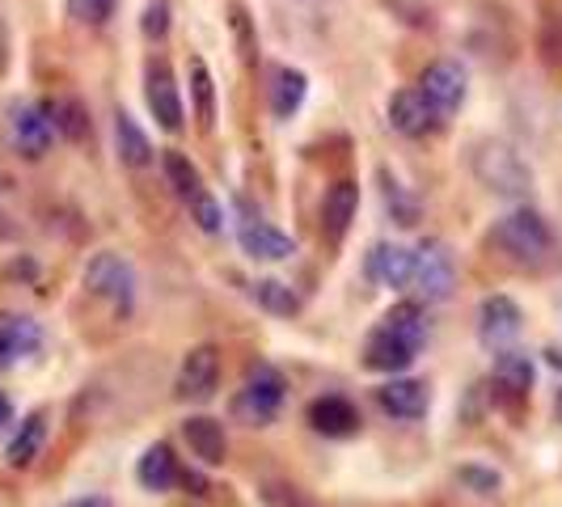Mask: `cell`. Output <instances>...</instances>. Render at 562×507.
Returning <instances> with one entry per match:
<instances>
[{"label":"cell","mask_w":562,"mask_h":507,"mask_svg":"<svg viewBox=\"0 0 562 507\" xmlns=\"http://www.w3.org/2000/svg\"><path fill=\"white\" fill-rule=\"evenodd\" d=\"M470 169L491 195L504 199H520L529 195L533 187V173L525 166V157L504 140H479L470 148Z\"/></svg>","instance_id":"1"},{"label":"cell","mask_w":562,"mask_h":507,"mask_svg":"<svg viewBox=\"0 0 562 507\" xmlns=\"http://www.w3.org/2000/svg\"><path fill=\"white\" fill-rule=\"evenodd\" d=\"M491 241L520 267H541L554 254V233L533 207H516V212L499 216L495 228H491Z\"/></svg>","instance_id":"2"},{"label":"cell","mask_w":562,"mask_h":507,"mask_svg":"<svg viewBox=\"0 0 562 507\" xmlns=\"http://www.w3.org/2000/svg\"><path fill=\"white\" fill-rule=\"evenodd\" d=\"M280 406H283V376L271 364H254L246 372V385L237 390V402H233L237 419L246 422V427H267V422L280 415Z\"/></svg>","instance_id":"3"},{"label":"cell","mask_w":562,"mask_h":507,"mask_svg":"<svg viewBox=\"0 0 562 507\" xmlns=\"http://www.w3.org/2000/svg\"><path fill=\"white\" fill-rule=\"evenodd\" d=\"M9 144L18 157L26 161H43L56 144V123H52V111L38 106V102H18L9 111Z\"/></svg>","instance_id":"4"},{"label":"cell","mask_w":562,"mask_h":507,"mask_svg":"<svg viewBox=\"0 0 562 507\" xmlns=\"http://www.w3.org/2000/svg\"><path fill=\"white\" fill-rule=\"evenodd\" d=\"M85 288H89L93 296L111 301L119 313H127L132 309V296H136V271H132L127 258L102 250V254H93L89 267H85Z\"/></svg>","instance_id":"5"},{"label":"cell","mask_w":562,"mask_h":507,"mask_svg":"<svg viewBox=\"0 0 562 507\" xmlns=\"http://www.w3.org/2000/svg\"><path fill=\"white\" fill-rule=\"evenodd\" d=\"M419 93L427 98V106L436 111V119L445 123V119L461 111V102H465V68L452 64V59H436V64L423 72Z\"/></svg>","instance_id":"6"},{"label":"cell","mask_w":562,"mask_h":507,"mask_svg":"<svg viewBox=\"0 0 562 507\" xmlns=\"http://www.w3.org/2000/svg\"><path fill=\"white\" fill-rule=\"evenodd\" d=\"M525 330V313L520 305L504 296V292H495V296H486L479 305V338L482 347H491V351H504L507 342H516Z\"/></svg>","instance_id":"7"},{"label":"cell","mask_w":562,"mask_h":507,"mask_svg":"<svg viewBox=\"0 0 562 507\" xmlns=\"http://www.w3.org/2000/svg\"><path fill=\"white\" fill-rule=\"evenodd\" d=\"M452 254L440 246V241H423L415 250V275H411V288L419 292V301H445L452 292Z\"/></svg>","instance_id":"8"},{"label":"cell","mask_w":562,"mask_h":507,"mask_svg":"<svg viewBox=\"0 0 562 507\" xmlns=\"http://www.w3.org/2000/svg\"><path fill=\"white\" fill-rule=\"evenodd\" d=\"M221 385V351L212 342L191 347L187 360L178 368V397L182 402H207Z\"/></svg>","instance_id":"9"},{"label":"cell","mask_w":562,"mask_h":507,"mask_svg":"<svg viewBox=\"0 0 562 507\" xmlns=\"http://www.w3.org/2000/svg\"><path fill=\"white\" fill-rule=\"evenodd\" d=\"M237 241H241V250L250 254V258H258V262H283V258L296 254L292 237L280 233V228H271L262 216H254L246 203H241V221H237Z\"/></svg>","instance_id":"10"},{"label":"cell","mask_w":562,"mask_h":507,"mask_svg":"<svg viewBox=\"0 0 562 507\" xmlns=\"http://www.w3.org/2000/svg\"><path fill=\"white\" fill-rule=\"evenodd\" d=\"M376 402H381V410H385L390 419L415 422V419H423V415H427L431 394H427V385H423V381L394 376V381H385V385L376 390Z\"/></svg>","instance_id":"11"},{"label":"cell","mask_w":562,"mask_h":507,"mask_svg":"<svg viewBox=\"0 0 562 507\" xmlns=\"http://www.w3.org/2000/svg\"><path fill=\"white\" fill-rule=\"evenodd\" d=\"M310 427L317 436H330V440H347L360 431V410L338 394H326L310 402Z\"/></svg>","instance_id":"12"},{"label":"cell","mask_w":562,"mask_h":507,"mask_svg":"<svg viewBox=\"0 0 562 507\" xmlns=\"http://www.w3.org/2000/svg\"><path fill=\"white\" fill-rule=\"evenodd\" d=\"M148 111L153 119L166 127V132H178L182 127V98H178V84H173V72L166 64H148Z\"/></svg>","instance_id":"13"},{"label":"cell","mask_w":562,"mask_h":507,"mask_svg":"<svg viewBox=\"0 0 562 507\" xmlns=\"http://www.w3.org/2000/svg\"><path fill=\"white\" fill-rule=\"evenodd\" d=\"M43 347V330L34 317H22V313H0V368L18 364Z\"/></svg>","instance_id":"14"},{"label":"cell","mask_w":562,"mask_h":507,"mask_svg":"<svg viewBox=\"0 0 562 507\" xmlns=\"http://www.w3.org/2000/svg\"><path fill=\"white\" fill-rule=\"evenodd\" d=\"M390 123H394V132H402V136H427L440 119H436V111L427 106V98L419 93V84L415 89H397L394 102H390Z\"/></svg>","instance_id":"15"},{"label":"cell","mask_w":562,"mask_h":507,"mask_svg":"<svg viewBox=\"0 0 562 507\" xmlns=\"http://www.w3.org/2000/svg\"><path fill=\"white\" fill-rule=\"evenodd\" d=\"M415 356H419V347H411V342H402V338L385 335L381 326H376L364 342V364L372 368V372H390V376H397V372H406V368L415 364Z\"/></svg>","instance_id":"16"},{"label":"cell","mask_w":562,"mask_h":507,"mask_svg":"<svg viewBox=\"0 0 562 507\" xmlns=\"http://www.w3.org/2000/svg\"><path fill=\"white\" fill-rule=\"evenodd\" d=\"M368 275L381 283V288H411V275H415V250L406 246H376L368 254Z\"/></svg>","instance_id":"17"},{"label":"cell","mask_w":562,"mask_h":507,"mask_svg":"<svg viewBox=\"0 0 562 507\" xmlns=\"http://www.w3.org/2000/svg\"><path fill=\"white\" fill-rule=\"evenodd\" d=\"M356 212H360V187L342 178V182H335V187L326 191V199H322V228H326V237L338 241V237L351 228Z\"/></svg>","instance_id":"18"},{"label":"cell","mask_w":562,"mask_h":507,"mask_svg":"<svg viewBox=\"0 0 562 507\" xmlns=\"http://www.w3.org/2000/svg\"><path fill=\"white\" fill-rule=\"evenodd\" d=\"M43 444H47V415L34 410V415H26V419L18 422V431L9 436L4 461H9L13 470H26V465H34V457L43 452Z\"/></svg>","instance_id":"19"},{"label":"cell","mask_w":562,"mask_h":507,"mask_svg":"<svg viewBox=\"0 0 562 507\" xmlns=\"http://www.w3.org/2000/svg\"><path fill=\"white\" fill-rule=\"evenodd\" d=\"M182 436H187V444H191V452L203 465H221L228 457L225 427L216 419H207V415H191V419L182 422Z\"/></svg>","instance_id":"20"},{"label":"cell","mask_w":562,"mask_h":507,"mask_svg":"<svg viewBox=\"0 0 562 507\" xmlns=\"http://www.w3.org/2000/svg\"><path fill=\"white\" fill-rule=\"evenodd\" d=\"M114 148H119V161H123V166H132V169L153 166V144H148V136L140 132V123L127 111L114 114Z\"/></svg>","instance_id":"21"},{"label":"cell","mask_w":562,"mask_h":507,"mask_svg":"<svg viewBox=\"0 0 562 507\" xmlns=\"http://www.w3.org/2000/svg\"><path fill=\"white\" fill-rule=\"evenodd\" d=\"M381 330L423 351V342H427V309H423L419 301H402V305H394L381 317Z\"/></svg>","instance_id":"22"},{"label":"cell","mask_w":562,"mask_h":507,"mask_svg":"<svg viewBox=\"0 0 562 507\" xmlns=\"http://www.w3.org/2000/svg\"><path fill=\"white\" fill-rule=\"evenodd\" d=\"M495 385L504 390L507 397H525L533 390V360L525 351H504L495 360Z\"/></svg>","instance_id":"23"},{"label":"cell","mask_w":562,"mask_h":507,"mask_svg":"<svg viewBox=\"0 0 562 507\" xmlns=\"http://www.w3.org/2000/svg\"><path fill=\"white\" fill-rule=\"evenodd\" d=\"M136 478H140L144 491H169L173 482H178V461H173V452L166 444H153V449L140 457V465H136Z\"/></svg>","instance_id":"24"},{"label":"cell","mask_w":562,"mask_h":507,"mask_svg":"<svg viewBox=\"0 0 562 507\" xmlns=\"http://www.w3.org/2000/svg\"><path fill=\"white\" fill-rule=\"evenodd\" d=\"M301 102H305V72L280 68V77L271 84V111H276V119H292V114L301 111Z\"/></svg>","instance_id":"25"},{"label":"cell","mask_w":562,"mask_h":507,"mask_svg":"<svg viewBox=\"0 0 562 507\" xmlns=\"http://www.w3.org/2000/svg\"><path fill=\"white\" fill-rule=\"evenodd\" d=\"M47 111H52V123H56V132L64 136V140H72V144L89 140V111H85V102H77V98H59V102H52Z\"/></svg>","instance_id":"26"},{"label":"cell","mask_w":562,"mask_h":507,"mask_svg":"<svg viewBox=\"0 0 562 507\" xmlns=\"http://www.w3.org/2000/svg\"><path fill=\"white\" fill-rule=\"evenodd\" d=\"M250 296L262 305L267 313H276V317H292V313L301 309V296L280 280H254L250 283Z\"/></svg>","instance_id":"27"},{"label":"cell","mask_w":562,"mask_h":507,"mask_svg":"<svg viewBox=\"0 0 562 507\" xmlns=\"http://www.w3.org/2000/svg\"><path fill=\"white\" fill-rule=\"evenodd\" d=\"M161 169H166V182L173 187V191H178V199H182V203H191V199L203 191V178H199V169L191 166L182 153H166V157H161Z\"/></svg>","instance_id":"28"},{"label":"cell","mask_w":562,"mask_h":507,"mask_svg":"<svg viewBox=\"0 0 562 507\" xmlns=\"http://www.w3.org/2000/svg\"><path fill=\"white\" fill-rule=\"evenodd\" d=\"M191 93H195V114L203 127H212V119H216V84H212V72H207V64L203 59H191Z\"/></svg>","instance_id":"29"},{"label":"cell","mask_w":562,"mask_h":507,"mask_svg":"<svg viewBox=\"0 0 562 507\" xmlns=\"http://www.w3.org/2000/svg\"><path fill=\"white\" fill-rule=\"evenodd\" d=\"M187 207H191V221H195L203 233H221V225H225V212H221V203L207 195V191H199Z\"/></svg>","instance_id":"30"},{"label":"cell","mask_w":562,"mask_h":507,"mask_svg":"<svg viewBox=\"0 0 562 507\" xmlns=\"http://www.w3.org/2000/svg\"><path fill=\"white\" fill-rule=\"evenodd\" d=\"M114 0H68V18L81 22V26H102L111 22Z\"/></svg>","instance_id":"31"},{"label":"cell","mask_w":562,"mask_h":507,"mask_svg":"<svg viewBox=\"0 0 562 507\" xmlns=\"http://www.w3.org/2000/svg\"><path fill=\"white\" fill-rule=\"evenodd\" d=\"M385 203H390V212H394L397 225H415V221H419V207H415V199L402 195V187H397V182H385Z\"/></svg>","instance_id":"32"},{"label":"cell","mask_w":562,"mask_h":507,"mask_svg":"<svg viewBox=\"0 0 562 507\" xmlns=\"http://www.w3.org/2000/svg\"><path fill=\"white\" fill-rule=\"evenodd\" d=\"M457 478L465 482V486H474L479 495H495V491H499V474H495V470H479V465H465V470H461Z\"/></svg>","instance_id":"33"},{"label":"cell","mask_w":562,"mask_h":507,"mask_svg":"<svg viewBox=\"0 0 562 507\" xmlns=\"http://www.w3.org/2000/svg\"><path fill=\"white\" fill-rule=\"evenodd\" d=\"M541 52H546L550 64H562V18H554V22L546 26V34H541Z\"/></svg>","instance_id":"34"},{"label":"cell","mask_w":562,"mask_h":507,"mask_svg":"<svg viewBox=\"0 0 562 507\" xmlns=\"http://www.w3.org/2000/svg\"><path fill=\"white\" fill-rule=\"evenodd\" d=\"M166 18H169V9L161 4V0H157V4H148V9H144V34H148V38H161L166 26H169Z\"/></svg>","instance_id":"35"},{"label":"cell","mask_w":562,"mask_h":507,"mask_svg":"<svg viewBox=\"0 0 562 507\" xmlns=\"http://www.w3.org/2000/svg\"><path fill=\"white\" fill-rule=\"evenodd\" d=\"M64 507H114L106 495H81V499H72V504H64Z\"/></svg>","instance_id":"36"},{"label":"cell","mask_w":562,"mask_h":507,"mask_svg":"<svg viewBox=\"0 0 562 507\" xmlns=\"http://www.w3.org/2000/svg\"><path fill=\"white\" fill-rule=\"evenodd\" d=\"M9 419H13V406H9V397L0 394V431L9 427Z\"/></svg>","instance_id":"37"}]
</instances>
